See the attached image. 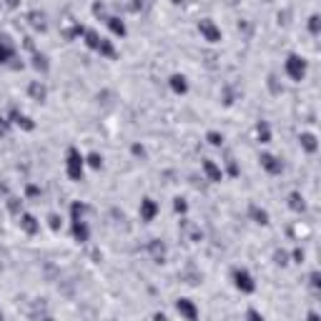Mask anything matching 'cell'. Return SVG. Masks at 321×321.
Returning a JSON list of instances; mask_svg holds the SVG:
<instances>
[{
	"instance_id": "cell-1",
	"label": "cell",
	"mask_w": 321,
	"mask_h": 321,
	"mask_svg": "<svg viewBox=\"0 0 321 321\" xmlns=\"http://www.w3.org/2000/svg\"><path fill=\"white\" fill-rule=\"evenodd\" d=\"M83 166L85 158L80 156L78 148H68V156H66V173L71 181H83Z\"/></svg>"
},
{
	"instance_id": "cell-2",
	"label": "cell",
	"mask_w": 321,
	"mask_h": 321,
	"mask_svg": "<svg viewBox=\"0 0 321 321\" xmlns=\"http://www.w3.org/2000/svg\"><path fill=\"white\" fill-rule=\"evenodd\" d=\"M286 75L291 80H304V75H306V60L301 55H289L286 58Z\"/></svg>"
},
{
	"instance_id": "cell-3",
	"label": "cell",
	"mask_w": 321,
	"mask_h": 321,
	"mask_svg": "<svg viewBox=\"0 0 321 321\" xmlns=\"http://www.w3.org/2000/svg\"><path fill=\"white\" fill-rule=\"evenodd\" d=\"M233 286H236L239 291H244V294H253L256 291V284H253L251 273L246 269H236V271H233Z\"/></svg>"
},
{
	"instance_id": "cell-4",
	"label": "cell",
	"mask_w": 321,
	"mask_h": 321,
	"mask_svg": "<svg viewBox=\"0 0 321 321\" xmlns=\"http://www.w3.org/2000/svg\"><path fill=\"white\" fill-rule=\"evenodd\" d=\"M198 30H201V35H203L208 43H219V40H221V30H219L216 23L208 20V18H203L201 23H198Z\"/></svg>"
},
{
	"instance_id": "cell-5",
	"label": "cell",
	"mask_w": 321,
	"mask_h": 321,
	"mask_svg": "<svg viewBox=\"0 0 321 321\" xmlns=\"http://www.w3.org/2000/svg\"><path fill=\"white\" fill-rule=\"evenodd\" d=\"M158 213V203L153 198H143L141 201V221H153Z\"/></svg>"
},
{
	"instance_id": "cell-6",
	"label": "cell",
	"mask_w": 321,
	"mask_h": 321,
	"mask_svg": "<svg viewBox=\"0 0 321 321\" xmlns=\"http://www.w3.org/2000/svg\"><path fill=\"white\" fill-rule=\"evenodd\" d=\"M261 166L269 171V173H273V176H276V173H281V168H284L279 158H276V156H269V153L261 156Z\"/></svg>"
},
{
	"instance_id": "cell-7",
	"label": "cell",
	"mask_w": 321,
	"mask_h": 321,
	"mask_svg": "<svg viewBox=\"0 0 321 321\" xmlns=\"http://www.w3.org/2000/svg\"><path fill=\"white\" fill-rule=\"evenodd\" d=\"M13 55H15V48H13V43H10V38H0V63H8V60H13Z\"/></svg>"
},
{
	"instance_id": "cell-8",
	"label": "cell",
	"mask_w": 321,
	"mask_h": 321,
	"mask_svg": "<svg viewBox=\"0 0 321 321\" xmlns=\"http://www.w3.org/2000/svg\"><path fill=\"white\" fill-rule=\"evenodd\" d=\"M105 23H108V28L113 30V35H118V38H123L125 33H128V28H125V23L121 18H116V15H111V18H105Z\"/></svg>"
},
{
	"instance_id": "cell-9",
	"label": "cell",
	"mask_w": 321,
	"mask_h": 321,
	"mask_svg": "<svg viewBox=\"0 0 321 321\" xmlns=\"http://www.w3.org/2000/svg\"><path fill=\"white\" fill-rule=\"evenodd\" d=\"M176 309H178V314H181V316H186V319H196V316H198L196 306L191 304L188 298H181V301L176 304Z\"/></svg>"
},
{
	"instance_id": "cell-10",
	"label": "cell",
	"mask_w": 321,
	"mask_h": 321,
	"mask_svg": "<svg viewBox=\"0 0 321 321\" xmlns=\"http://www.w3.org/2000/svg\"><path fill=\"white\" fill-rule=\"evenodd\" d=\"M203 171H206V176H208V181H221L223 178V173H221V168L213 163L211 158H206L203 161Z\"/></svg>"
},
{
	"instance_id": "cell-11",
	"label": "cell",
	"mask_w": 321,
	"mask_h": 321,
	"mask_svg": "<svg viewBox=\"0 0 321 321\" xmlns=\"http://www.w3.org/2000/svg\"><path fill=\"white\" fill-rule=\"evenodd\" d=\"M20 228H23L25 233H38L40 223L35 221V216H30V213H23V216H20Z\"/></svg>"
},
{
	"instance_id": "cell-12",
	"label": "cell",
	"mask_w": 321,
	"mask_h": 321,
	"mask_svg": "<svg viewBox=\"0 0 321 321\" xmlns=\"http://www.w3.org/2000/svg\"><path fill=\"white\" fill-rule=\"evenodd\" d=\"M13 123H15V125H20L23 131H33V128H35V123H33L25 113H18V111H13Z\"/></svg>"
},
{
	"instance_id": "cell-13",
	"label": "cell",
	"mask_w": 321,
	"mask_h": 321,
	"mask_svg": "<svg viewBox=\"0 0 321 321\" xmlns=\"http://www.w3.org/2000/svg\"><path fill=\"white\" fill-rule=\"evenodd\" d=\"M171 88H173V93H181V96H183V93L188 91L186 75H178V73H176V75H171Z\"/></svg>"
},
{
	"instance_id": "cell-14",
	"label": "cell",
	"mask_w": 321,
	"mask_h": 321,
	"mask_svg": "<svg viewBox=\"0 0 321 321\" xmlns=\"http://www.w3.org/2000/svg\"><path fill=\"white\" fill-rule=\"evenodd\" d=\"M96 53H100V55H105V58H113V55H116V48H113V43H111V40L100 38V46L96 48Z\"/></svg>"
},
{
	"instance_id": "cell-15",
	"label": "cell",
	"mask_w": 321,
	"mask_h": 321,
	"mask_svg": "<svg viewBox=\"0 0 321 321\" xmlns=\"http://www.w3.org/2000/svg\"><path fill=\"white\" fill-rule=\"evenodd\" d=\"M301 143H304V148H306L309 153H314V151H316V136L304 133V136H301Z\"/></svg>"
},
{
	"instance_id": "cell-16",
	"label": "cell",
	"mask_w": 321,
	"mask_h": 321,
	"mask_svg": "<svg viewBox=\"0 0 321 321\" xmlns=\"http://www.w3.org/2000/svg\"><path fill=\"white\" fill-rule=\"evenodd\" d=\"M256 133H259V141H261V143H269L271 133H269V125H266V123H259V128H256Z\"/></svg>"
},
{
	"instance_id": "cell-17",
	"label": "cell",
	"mask_w": 321,
	"mask_h": 321,
	"mask_svg": "<svg viewBox=\"0 0 321 321\" xmlns=\"http://www.w3.org/2000/svg\"><path fill=\"white\" fill-rule=\"evenodd\" d=\"M251 213H253V219H256V223H269V213H266V211H259V208H251Z\"/></svg>"
},
{
	"instance_id": "cell-18",
	"label": "cell",
	"mask_w": 321,
	"mask_h": 321,
	"mask_svg": "<svg viewBox=\"0 0 321 321\" xmlns=\"http://www.w3.org/2000/svg\"><path fill=\"white\" fill-rule=\"evenodd\" d=\"M30 93H33L38 100L46 98V88H43V85H38V83H33V85H30Z\"/></svg>"
},
{
	"instance_id": "cell-19",
	"label": "cell",
	"mask_w": 321,
	"mask_h": 321,
	"mask_svg": "<svg viewBox=\"0 0 321 321\" xmlns=\"http://www.w3.org/2000/svg\"><path fill=\"white\" fill-rule=\"evenodd\" d=\"M208 143H211V146H221V143H223V136L216 133V131H211V133H208Z\"/></svg>"
},
{
	"instance_id": "cell-20",
	"label": "cell",
	"mask_w": 321,
	"mask_h": 321,
	"mask_svg": "<svg viewBox=\"0 0 321 321\" xmlns=\"http://www.w3.org/2000/svg\"><path fill=\"white\" fill-rule=\"evenodd\" d=\"M88 166H91V168H100V166H103V158H100L98 153H91V156H88Z\"/></svg>"
},
{
	"instance_id": "cell-21",
	"label": "cell",
	"mask_w": 321,
	"mask_h": 321,
	"mask_svg": "<svg viewBox=\"0 0 321 321\" xmlns=\"http://www.w3.org/2000/svg\"><path fill=\"white\" fill-rule=\"evenodd\" d=\"M291 208H294V211H301V208H304V201L298 198V194L291 196Z\"/></svg>"
},
{
	"instance_id": "cell-22",
	"label": "cell",
	"mask_w": 321,
	"mask_h": 321,
	"mask_svg": "<svg viewBox=\"0 0 321 321\" xmlns=\"http://www.w3.org/2000/svg\"><path fill=\"white\" fill-rule=\"evenodd\" d=\"M30 18H33V25H35V28H40V30L46 28V23H43V15H40V13H33Z\"/></svg>"
},
{
	"instance_id": "cell-23",
	"label": "cell",
	"mask_w": 321,
	"mask_h": 321,
	"mask_svg": "<svg viewBox=\"0 0 321 321\" xmlns=\"http://www.w3.org/2000/svg\"><path fill=\"white\" fill-rule=\"evenodd\" d=\"M309 28H311V33H314V35L319 33V15H311V23H309Z\"/></svg>"
},
{
	"instance_id": "cell-24",
	"label": "cell",
	"mask_w": 321,
	"mask_h": 321,
	"mask_svg": "<svg viewBox=\"0 0 321 321\" xmlns=\"http://www.w3.org/2000/svg\"><path fill=\"white\" fill-rule=\"evenodd\" d=\"M5 133H8V121L0 118V136H5Z\"/></svg>"
},
{
	"instance_id": "cell-25",
	"label": "cell",
	"mask_w": 321,
	"mask_h": 321,
	"mask_svg": "<svg viewBox=\"0 0 321 321\" xmlns=\"http://www.w3.org/2000/svg\"><path fill=\"white\" fill-rule=\"evenodd\" d=\"M176 211H178V213L186 211V201H183V198H176Z\"/></svg>"
},
{
	"instance_id": "cell-26",
	"label": "cell",
	"mask_w": 321,
	"mask_h": 321,
	"mask_svg": "<svg viewBox=\"0 0 321 321\" xmlns=\"http://www.w3.org/2000/svg\"><path fill=\"white\" fill-rule=\"evenodd\" d=\"M48 221H50V228H53V231H58V226H60V219H58V216H50Z\"/></svg>"
},
{
	"instance_id": "cell-27",
	"label": "cell",
	"mask_w": 321,
	"mask_h": 321,
	"mask_svg": "<svg viewBox=\"0 0 321 321\" xmlns=\"http://www.w3.org/2000/svg\"><path fill=\"white\" fill-rule=\"evenodd\" d=\"M173 3H181V0H173Z\"/></svg>"
}]
</instances>
